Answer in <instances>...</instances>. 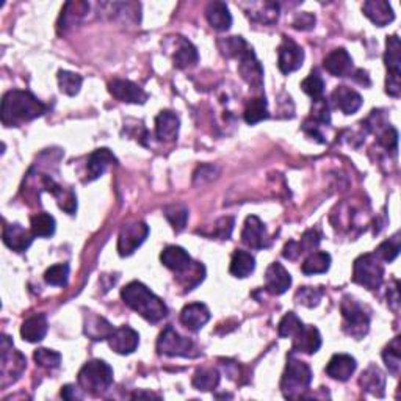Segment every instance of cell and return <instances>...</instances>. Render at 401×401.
<instances>
[{
	"label": "cell",
	"instance_id": "1",
	"mask_svg": "<svg viewBox=\"0 0 401 401\" xmlns=\"http://www.w3.org/2000/svg\"><path fill=\"white\" fill-rule=\"evenodd\" d=\"M48 107L32 93L11 89L2 99V123L6 127H18L43 116Z\"/></svg>",
	"mask_w": 401,
	"mask_h": 401
},
{
	"label": "cell",
	"instance_id": "2",
	"mask_svg": "<svg viewBox=\"0 0 401 401\" xmlns=\"http://www.w3.org/2000/svg\"><path fill=\"white\" fill-rule=\"evenodd\" d=\"M121 298L126 302V306L140 314L149 323H158L168 315V307L165 302L138 281L127 284L121 290Z\"/></svg>",
	"mask_w": 401,
	"mask_h": 401
},
{
	"label": "cell",
	"instance_id": "3",
	"mask_svg": "<svg viewBox=\"0 0 401 401\" xmlns=\"http://www.w3.org/2000/svg\"><path fill=\"white\" fill-rule=\"evenodd\" d=\"M77 381L83 392L93 397L102 395L113 384V368L105 361L93 359L80 368Z\"/></svg>",
	"mask_w": 401,
	"mask_h": 401
},
{
	"label": "cell",
	"instance_id": "4",
	"mask_svg": "<svg viewBox=\"0 0 401 401\" xmlns=\"http://www.w3.org/2000/svg\"><path fill=\"white\" fill-rule=\"evenodd\" d=\"M312 383V370L300 359L293 356V353L287 359L285 372L281 380V390L285 398H301L302 392L309 389Z\"/></svg>",
	"mask_w": 401,
	"mask_h": 401
},
{
	"label": "cell",
	"instance_id": "5",
	"mask_svg": "<svg viewBox=\"0 0 401 401\" xmlns=\"http://www.w3.org/2000/svg\"><path fill=\"white\" fill-rule=\"evenodd\" d=\"M384 279V267L376 254H362L354 260L353 281L367 290H378Z\"/></svg>",
	"mask_w": 401,
	"mask_h": 401
},
{
	"label": "cell",
	"instance_id": "6",
	"mask_svg": "<svg viewBox=\"0 0 401 401\" xmlns=\"http://www.w3.org/2000/svg\"><path fill=\"white\" fill-rule=\"evenodd\" d=\"M344 317V331L348 336L354 337L356 340L364 339L370 329V317L366 314L358 301L351 297H344L342 304H340Z\"/></svg>",
	"mask_w": 401,
	"mask_h": 401
},
{
	"label": "cell",
	"instance_id": "7",
	"mask_svg": "<svg viewBox=\"0 0 401 401\" xmlns=\"http://www.w3.org/2000/svg\"><path fill=\"white\" fill-rule=\"evenodd\" d=\"M384 63L388 67V79H385V93L392 97L401 94V46L397 35L388 36L385 40Z\"/></svg>",
	"mask_w": 401,
	"mask_h": 401
},
{
	"label": "cell",
	"instance_id": "8",
	"mask_svg": "<svg viewBox=\"0 0 401 401\" xmlns=\"http://www.w3.org/2000/svg\"><path fill=\"white\" fill-rule=\"evenodd\" d=\"M157 351L170 358H198L199 356L193 340L182 337L172 326H166L158 337Z\"/></svg>",
	"mask_w": 401,
	"mask_h": 401
},
{
	"label": "cell",
	"instance_id": "9",
	"mask_svg": "<svg viewBox=\"0 0 401 401\" xmlns=\"http://www.w3.org/2000/svg\"><path fill=\"white\" fill-rule=\"evenodd\" d=\"M27 367V361L24 354L14 350L10 337L2 336V364H0V372H2V388L16 383L21 375L24 373Z\"/></svg>",
	"mask_w": 401,
	"mask_h": 401
},
{
	"label": "cell",
	"instance_id": "10",
	"mask_svg": "<svg viewBox=\"0 0 401 401\" xmlns=\"http://www.w3.org/2000/svg\"><path fill=\"white\" fill-rule=\"evenodd\" d=\"M149 236V228L146 223L133 221L127 223L121 228L118 237V253L119 256L127 257L132 256L137 249L145 243V240Z\"/></svg>",
	"mask_w": 401,
	"mask_h": 401
},
{
	"label": "cell",
	"instance_id": "11",
	"mask_svg": "<svg viewBox=\"0 0 401 401\" xmlns=\"http://www.w3.org/2000/svg\"><path fill=\"white\" fill-rule=\"evenodd\" d=\"M238 72L249 87L260 89L263 85V67L259 60H257L253 48H246L238 55Z\"/></svg>",
	"mask_w": 401,
	"mask_h": 401
},
{
	"label": "cell",
	"instance_id": "12",
	"mask_svg": "<svg viewBox=\"0 0 401 401\" xmlns=\"http://www.w3.org/2000/svg\"><path fill=\"white\" fill-rule=\"evenodd\" d=\"M304 62V50L290 38L284 36V40L278 50V67L282 74H290L298 71Z\"/></svg>",
	"mask_w": 401,
	"mask_h": 401
},
{
	"label": "cell",
	"instance_id": "13",
	"mask_svg": "<svg viewBox=\"0 0 401 401\" xmlns=\"http://www.w3.org/2000/svg\"><path fill=\"white\" fill-rule=\"evenodd\" d=\"M241 241L253 249L270 248L271 238L268 237L267 228H265L259 216L251 215L246 218L243 231H241Z\"/></svg>",
	"mask_w": 401,
	"mask_h": 401
},
{
	"label": "cell",
	"instance_id": "14",
	"mask_svg": "<svg viewBox=\"0 0 401 401\" xmlns=\"http://www.w3.org/2000/svg\"><path fill=\"white\" fill-rule=\"evenodd\" d=\"M109 92L115 99L126 104H145L148 101V93L145 89L131 80H113L109 85Z\"/></svg>",
	"mask_w": 401,
	"mask_h": 401
},
{
	"label": "cell",
	"instance_id": "15",
	"mask_svg": "<svg viewBox=\"0 0 401 401\" xmlns=\"http://www.w3.org/2000/svg\"><path fill=\"white\" fill-rule=\"evenodd\" d=\"M292 285V276L289 271H287L282 263L273 262L267 268V273H265V290L271 295H284L287 290L290 289Z\"/></svg>",
	"mask_w": 401,
	"mask_h": 401
},
{
	"label": "cell",
	"instance_id": "16",
	"mask_svg": "<svg viewBox=\"0 0 401 401\" xmlns=\"http://www.w3.org/2000/svg\"><path fill=\"white\" fill-rule=\"evenodd\" d=\"M109 345L118 354H132L140 345V334L131 326H121L111 332Z\"/></svg>",
	"mask_w": 401,
	"mask_h": 401
},
{
	"label": "cell",
	"instance_id": "17",
	"mask_svg": "<svg viewBox=\"0 0 401 401\" xmlns=\"http://www.w3.org/2000/svg\"><path fill=\"white\" fill-rule=\"evenodd\" d=\"M322 348L320 331L315 326H302L297 334L293 336L292 353H304L315 354Z\"/></svg>",
	"mask_w": 401,
	"mask_h": 401
},
{
	"label": "cell",
	"instance_id": "18",
	"mask_svg": "<svg viewBox=\"0 0 401 401\" xmlns=\"http://www.w3.org/2000/svg\"><path fill=\"white\" fill-rule=\"evenodd\" d=\"M210 320V310L202 302H190L180 312V323L193 332L201 331Z\"/></svg>",
	"mask_w": 401,
	"mask_h": 401
},
{
	"label": "cell",
	"instance_id": "19",
	"mask_svg": "<svg viewBox=\"0 0 401 401\" xmlns=\"http://www.w3.org/2000/svg\"><path fill=\"white\" fill-rule=\"evenodd\" d=\"M4 243L16 253H24L33 241V232H28L19 223L6 224L4 228Z\"/></svg>",
	"mask_w": 401,
	"mask_h": 401
},
{
	"label": "cell",
	"instance_id": "20",
	"mask_svg": "<svg viewBox=\"0 0 401 401\" xmlns=\"http://www.w3.org/2000/svg\"><path fill=\"white\" fill-rule=\"evenodd\" d=\"M180 119L174 111L165 110L155 118V137L158 141L170 143L177 138Z\"/></svg>",
	"mask_w": 401,
	"mask_h": 401
},
{
	"label": "cell",
	"instance_id": "21",
	"mask_svg": "<svg viewBox=\"0 0 401 401\" xmlns=\"http://www.w3.org/2000/svg\"><path fill=\"white\" fill-rule=\"evenodd\" d=\"M356 359L350 354H334L326 366V373L336 381H348L356 372Z\"/></svg>",
	"mask_w": 401,
	"mask_h": 401
},
{
	"label": "cell",
	"instance_id": "22",
	"mask_svg": "<svg viewBox=\"0 0 401 401\" xmlns=\"http://www.w3.org/2000/svg\"><path fill=\"white\" fill-rule=\"evenodd\" d=\"M323 66L334 77H346L353 71V58L345 49H334L324 58Z\"/></svg>",
	"mask_w": 401,
	"mask_h": 401
},
{
	"label": "cell",
	"instance_id": "23",
	"mask_svg": "<svg viewBox=\"0 0 401 401\" xmlns=\"http://www.w3.org/2000/svg\"><path fill=\"white\" fill-rule=\"evenodd\" d=\"M331 99L345 115H354L362 107V96L348 87H337L332 92Z\"/></svg>",
	"mask_w": 401,
	"mask_h": 401
},
{
	"label": "cell",
	"instance_id": "24",
	"mask_svg": "<svg viewBox=\"0 0 401 401\" xmlns=\"http://www.w3.org/2000/svg\"><path fill=\"white\" fill-rule=\"evenodd\" d=\"M362 11L378 27L388 26L395 19V13H393L390 4L384 2V0H368L362 6Z\"/></svg>",
	"mask_w": 401,
	"mask_h": 401
},
{
	"label": "cell",
	"instance_id": "25",
	"mask_svg": "<svg viewBox=\"0 0 401 401\" xmlns=\"http://www.w3.org/2000/svg\"><path fill=\"white\" fill-rule=\"evenodd\" d=\"M88 10H89V5L87 2H67L63 6L62 14H60L58 32L65 33L74 26H77L79 22L87 16Z\"/></svg>",
	"mask_w": 401,
	"mask_h": 401
},
{
	"label": "cell",
	"instance_id": "26",
	"mask_svg": "<svg viewBox=\"0 0 401 401\" xmlns=\"http://www.w3.org/2000/svg\"><path fill=\"white\" fill-rule=\"evenodd\" d=\"M160 260L166 268L176 271V273H182V271L190 267L193 262L190 254H188L184 248L176 245L166 246L160 254Z\"/></svg>",
	"mask_w": 401,
	"mask_h": 401
},
{
	"label": "cell",
	"instance_id": "27",
	"mask_svg": "<svg viewBox=\"0 0 401 401\" xmlns=\"http://www.w3.org/2000/svg\"><path fill=\"white\" fill-rule=\"evenodd\" d=\"M48 328H49V324H48L46 315L36 314L33 317H28V319L22 323L21 336L30 344L41 342V340L48 334Z\"/></svg>",
	"mask_w": 401,
	"mask_h": 401
},
{
	"label": "cell",
	"instance_id": "28",
	"mask_svg": "<svg viewBox=\"0 0 401 401\" xmlns=\"http://www.w3.org/2000/svg\"><path fill=\"white\" fill-rule=\"evenodd\" d=\"M206 18L212 28L226 32L232 26V14L224 2H210L206 6Z\"/></svg>",
	"mask_w": 401,
	"mask_h": 401
},
{
	"label": "cell",
	"instance_id": "29",
	"mask_svg": "<svg viewBox=\"0 0 401 401\" xmlns=\"http://www.w3.org/2000/svg\"><path fill=\"white\" fill-rule=\"evenodd\" d=\"M118 163L116 157L111 154V150L107 148L96 149L94 153L88 158V180L99 179L102 174L107 171L110 165Z\"/></svg>",
	"mask_w": 401,
	"mask_h": 401
},
{
	"label": "cell",
	"instance_id": "30",
	"mask_svg": "<svg viewBox=\"0 0 401 401\" xmlns=\"http://www.w3.org/2000/svg\"><path fill=\"white\" fill-rule=\"evenodd\" d=\"M361 388L366 392L373 393L376 397H384L385 389V375L380 367L370 366L359 378Z\"/></svg>",
	"mask_w": 401,
	"mask_h": 401
},
{
	"label": "cell",
	"instance_id": "31",
	"mask_svg": "<svg viewBox=\"0 0 401 401\" xmlns=\"http://www.w3.org/2000/svg\"><path fill=\"white\" fill-rule=\"evenodd\" d=\"M198 60H199L198 49H196L190 41L185 40V38L179 36V46L172 57L174 66L179 67V70H187V67H192L198 63Z\"/></svg>",
	"mask_w": 401,
	"mask_h": 401
},
{
	"label": "cell",
	"instance_id": "32",
	"mask_svg": "<svg viewBox=\"0 0 401 401\" xmlns=\"http://www.w3.org/2000/svg\"><path fill=\"white\" fill-rule=\"evenodd\" d=\"M254 270H256V259L254 256H251V253L237 249V251L232 254L229 271L234 278L245 279L251 275Z\"/></svg>",
	"mask_w": 401,
	"mask_h": 401
},
{
	"label": "cell",
	"instance_id": "33",
	"mask_svg": "<svg viewBox=\"0 0 401 401\" xmlns=\"http://www.w3.org/2000/svg\"><path fill=\"white\" fill-rule=\"evenodd\" d=\"M249 18L260 24H275L279 18V5L275 2L251 4V9L246 11Z\"/></svg>",
	"mask_w": 401,
	"mask_h": 401
},
{
	"label": "cell",
	"instance_id": "34",
	"mask_svg": "<svg viewBox=\"0 0 401 401\" xmlns=\"http://www.w3.org/2000/svg\"><path fill=\"white\" fill-rule=\"evenodd\" d=\"M113 331H115V328H113L107 320L102 319V317H97L93 314L85 317V334L89 339L109 340Z\"/></svg>",
	"mask_w": 401,
	"mask_h": 401
},
{
	"label": "cell",
	"instance_id": "35",
	"mask_svg": "<svg viewBox=\"0 0 401 401\" xmlns=\"http://www.w3.org/2000/svg\"><path fill=\"white\" fill-rule=\"evenodd\" d=\"M55 218L46 214V212H41V214H36L30 218V228H32L35 237H52L55 234Z\"/></svg>",
	"mask_w": 401,
	"mask_h": 401
},
{
	"label": "cell",
	"instance_id": "36",
	"mask_svg": "<svg viewBox=\"0 0 401 401\" xmlns=\"http://www.w3.org/2000/svg\"><path fill=\"white\" fill-rule=\"evenodd\" d=\"M331 267V256L328 253H312L304 263L301 265V271L307 276L326 273Z\"/></svg>",
	"mask_w": 401,
	"mask_h": 401
},
{
	"label": "cell",
	"instance_id": "37",
	"mask_svg": "<svg viewBox=\"0 0 401 401\" xmlns=\"http://www.w3.org/2000/svg\"><path fill=\"white\" fill-rule=\"evenodd\" d=\"M245 121L248 124H257L260 123L263 119H268V104L267 99H265V96H259V97H254L248 102L246 109H245Z\"/></svg>",
	"mask_w": 401,
	"mask_h": 401
},
{
	"label": "cell",
	"instance_id": "38",
	"mask_svg": "<svg viewBox=\"0 0 401 401\" xmlns=\"http://www.w3.org/2000/svg\"><path fill=\"white\" fill-rule=\"evenodd\" d=\"M194 389L202 392H210L218 388L219 384V373L215 368H199L196 370V373L192 380Z\"/></svg>",
	"mask_w": 401,
	"mask_h": 401
},
{
	"label": "cell",
	"instance_id": "39",
	"mask_svg": "<svg viewBox=\"0 0 401 401\" xmlns=\"http://www.w3.org/2000/svg\"><path fill=\"white\" fill-rule=\"evenodd\" d=\"M383 359H384L385 367L389 368V372L392 375L400 373V367H401V340L400 337L393 339L392 342L384 348Z\"/></svg>",
	"mask_w": 401,
	"mask_h": 401
},
{
	"label": "cell",
	"instance_id": "40",
	"mask_svg": "<svg viewBox=\"0 0 401 401\" xmlns=\"http://www.w3.org/2000/svg\"><path fill=\"white\" fill-rule=\"evenodd\" d=\"M57 79H58L60 92L65 93L66 96H75L80 92L83 83L82 75L71 71H58Z\"/></svg>",
	"mask_w": 401,
	"mask_h": 401
},
{
	"label": "cell",
	"instance_id": "41",
	"mask_svg": "<svg viewBox=\"0 0 401 401\" xmlns=\"http://www.w3.org/2000/svg\"><path fill=\"white\" fill-rule=\"evenodd\" d=\"M301 89L306 94H309L310 97H312V102H317V101L323 99L324 82L322 79V75L317 72V71L310 72L307 77L301 82Z\"/></svg>",
	"mask_w": 401,
	"mask_h": 401
},
{
	"label": "cell",
	"instance_id": "42",
	"mask_svg": "<svg viewBox=\"0 0 401 401\" xmlns=\"http://www.w3.org/2000/svg\"><path fill=\"white\" fill-rule=\"evenodd\" d=\"M218 48L221 54L228 58H238V55L248 48V43L241 36H231L218 41Z\"/></svg>",
	"mask_w": 401,
	"mask_h": 401
},
{
	"label": "cell",
	"instance_id": "43",
	"mask_svg": "<svg viewBox=\"0 0 401 401\" xmlns=\"http://www.w3.org/2000/svg\"><path fill=\"white\" fill-rule=\"evenodd\" d=\"M67 279H70V265L67 263H57L44 273V281L49 285L66 287Z\"/></svg>",
	"mask_w": 401,
	"mask_h": 401
},
{
	"label": "cell",
	"instance_id": "44",
	"mask_svg": "<svg viewBox=\"0 0 401 401\" xmlns=\"http://www.w3.org/2000/svg\"><path fill=\"white\" fill-rule=\"evenodd\" d=\"M33 359L36 362V366L49 370L58 368L60 364H62V354L54 350H48V348H40V350H36L33 354Z\"/></svg>",
	"mask_w": 401,
	"mask_h": 401
},
{
	"label": "cell",
	"instance_id": "45",
	"mask_svg": "<svg viewBox=\"0 0 401 401\" xmlns=\"http://www.w3.org/2000/svg\"><path fill=\"white\" fill-rule=\"evenodd\" d=\"M322 297L323 292L317 289V287H301V289L295 293V301L306 307H317L320 304Z\"/></svg>",
	"mask_w": 401,
	"mask_h": 401
},
{
	"label": "cell",
	"instance_id": "46",
	"mask_svg": "<svg viewBox=\"0 0 401 401\" xmlns=\"http://www.w3.org/2000/svg\"><path fill=\"white\" fill-rule=\"evenodd\" d=\"M304 326V323L301 322L300 317L295 314V312H287L282 320L279 322V326H278V332L281 337H293L297 332Z\"/></svg>",
	"mask_w": 401,
	"mask_h": 401
},
{
	"label": "cell",
	"instance_id": "47",
	"mask_svg": "<svg viewBox=\"0 0 401 401\" xmlns=\"http://www.w3.org/2000/svg\"><path fill=\"white\" fill-rule=\"evenodd\" d=\"M165 216L171 223L172 229L180 232L185 229V224L188 221V210L184 206H170L165 209Z\"/></svg>",
	"mask_w": 401,
	"mask_h": 401
},
{
	"label": "cell",
	"instance_id": "48",
	"mask_svg": "<svg viewBox=\"0 0 401 401\" xmlns=\"http://www.w3.org/2000/svg\"><path fill=\"white\" fill-rule=\"evenodd\" d=\"M378 259L384 260V262H393L398 257L400 254V238L398 236L393 237L392 240L384 241L380 246L376 248V253Z\"/></svg>",
	"mask_w": 401,
	"mask_h": 401
},
{
	"label": "cell",
	"instance_id": "49",
	"mask_svg": "<svg viewBox=\"0 0 401 401\" xmlns=\"http://www.w3.org/2000/svg\"><path fill=\"white\" fill-rule=\"evenodd\" d=\"M320 240H322V234L317 231V229H310L306 231L302 234L301 241H297L301 253H309V251H314V249L320 245Z\"/></svg>",
	"mask_w": 401,
	"mask_h": 401
},
{
	"label": "cell",
	"instance_id": "50",
	"mask_svg": "<svg viewBox=\"0 0 401 401\" xmlns=\"http://www.w3.org/2000/svg\"><path fill=\"white\" fill-rule=\"evenodd\" d=\"M378 143L388 150H393V153H395L398 148V132L390 126L384 127L380 135H378Z\"/></svg>",
	"mask_w": 401,
	"mask_h": 401
},
{
	"label": "cell",
	"instance_id": "51",
	"mask_svg": "<svg viewBox=\"0 0 401 401\" xmlns=\"http://www.w3.org/2000/svg\"><path fill=\"white\" fill-rule=\"evenodd\" d=\"M315 26V16L312 13H301L293 21V27L297 30H310Z\"/></svg>",
	"mask_w": 401,
	"mask_h": 401
},
{
	"label": "cell",
	"instance_id": "52",
	"mask_svg": "<svg viewBox=\"0 0 401 401\" xmlns=\"http://www.w3.org/2000/svg\"><path fill=\"white\" fill-rule=\"evenodd\" d=\"M232 229H234V219L232 218H223V219H219L218 224H216L215 236L219 237L221 240H228L231 237Z\"/></svg>",
	"mask_w": 401,
	"mask_h": 401
},
{
	"label": "cell",
	"instance_id": "53",
	"mask_svg": "<svg viewBox=\"0 0 401 401\" xmlns=\"http://www.w3.org/2000/svg\"><path fill=\"white\" fill-rule=\"evenodd\" d=\"M388 302L392 306L393 310H397L400 306V292H398V282L395 281V287L388 290Z\"/></svg>",
	"mask_w": 401,
	"mask_h": 401
},
{
	"label": "cell",
	"instance_id": "54",
	"mask_svg": "<svg viewBox=\"0 0 401 401\" xmlns=\"http://www.w3.org/2000/svg\"><path fill=\"white\" fill-rule=\"evenodd\" d=\"M74 385H71V384H67V385H65V388H62V397L65 398V400H74V398H79L77 397V393H74Z\"/></svg>",
	"mask_w": 401,
	"mask_h": 401
}]
</instances>
